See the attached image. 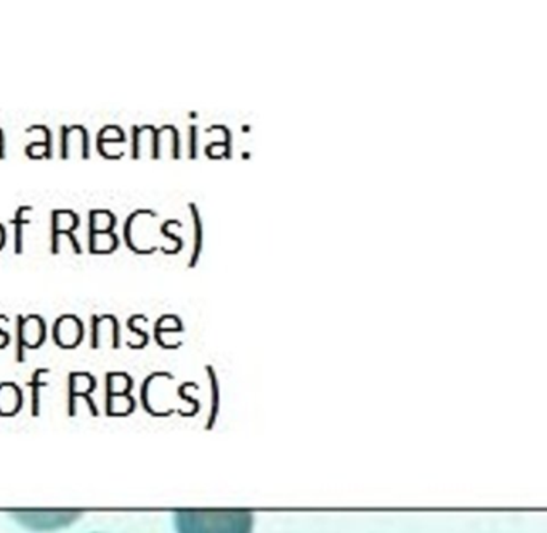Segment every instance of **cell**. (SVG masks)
<instances>
[{"mask_svg": "<svg viewBox=\"0 0 547 533\" xmlns=\"http://www.w3.org/2000/svg\"><path fill=\"white\" fill-rule=\"evenodd\" d=\"M114 141V143H126V135L122 129L118 126H106L100 131L99 141Z\"/></svg>", "mask_w": 547, "mask_h": 533, "instance_id": "7c38bea8", "label": "cell"}, {"mask_svg": "<svg viewBox=\"0 0 547 533\" xmlns=\"http://www.w3.org/2000/svg\"><path fill=\"white\" fill-rule=\"evenodd\" d=\"M5 245V228L4 225L0 224V249Z\"/></svg>", "mask_w": 547, "mask_h": 533, "instance_id": "e0dca14e", "label": "cell"}, {"mask_svg": "<svg viewBox=\"0 0 547 533\" xmlns=\"http://www.w3.org/2000/svg\"><path fill=\"white\" fill-rule=\"evenodd\" d=\"M5 156V151H4V132H2V129H0V160Z\"/></svg>", "mask_w": 547, "mask_h": 533, "instance_id": "ac0fdd59", "label": "cell"}, {"mask_svg": "<svg viewBox=\"0 0 547 533\" xmlns=\"http://www.w3.org/2000/svg\"><path fill=\"white\" fill-rule=\"evenodd\" d=\"M20 328H18V339H20V360H22V345L28 347H37L43 344V336H45V325L43 318L39 316H28V318H18Z\"/></svg>", "mask_w": 547, "mask_h": 533, "instance_id": "5b68a950", "label": "cell"}, {"mask_svg": "<svg viewBox=\"0 0 547 533\" xmlns=\"http://www.w3.org/2000/svg\"><path fill=\"white\" fill-rule=\"evenodd\" d=\"M26 132L39 133V135H41V139H39V141H43V143H47L49 147H52V133H50L49 127L31 126L26 129Z\"/></svg>", "mask_w": 547, "mask_h": 533, "instance_id": "9a60e30c", "label": "cell"}, {"mask_svg": "<svg viewBox=\"0 0 547 533\" xmlns=\"http://www.w3.org/2000/svg\"><path fill=\"white\" fill-rule=\"evenodd\" d=\"M118 245V237L112 232H91V253H112Z\"/></svg>", "mask_w": 547, "mask_h": 533, "instance_id": "9c48e42d", "label": "cell"}, {"mask_svg": "<svg viewBox=\"0 0 547 533\" xmlns=\"http://www.w3.org/2000/svg\"><path fill=\"white\" fill-rule=\"evenodd\" d=\"M56 344L62 347H74L82 339V323L74 315H64L55 323L53 328Z\"/></svg>", "mask_w": 547, "mask_h": 533, "instance_id": "277c9868", "label": "cell"}, {"mask_svg": "<svg viewBox=\"0 0 547 533\" xmlns=\"http://www.w3.org/2000/svg\"><path fill=\"white\" fill-rule=\"evenodd\" d=\"M33 211L31 206H20L14 212V249L16 253H22L23 249V228L29 224L28 212Z\"/></svg>", "mask_w": 547, "mask_h": 533, "instance_id": "8fae6325", "label": "cell"}, {"mask_svg": "<svg viewBox=\"0 0 547 533\" xmlns=\"http://www.w3.org/2000/svg\"><path fill=\"white\" fill-rule=\"evenodd\" d=\"M191 216H193V222H195V237H197V246H195V257H193V264H195V260H197V254H199V249H201V241H203V222H201V216H199V211H197V204L190 203Z\"/></svg>", "mask_w": 547, "mask_h": 533, "instance_id": "5bb4252c", "label": "cell"}, {"mask_svg": "<svg viewBox=\"0 0 547 533\" xmlns=\"http://www.w3.org/2000/svg\"><path fill=\"white\" fill-rule=\"evenodd\" d=\"M190 133H191L190 156H191V158H195V156H197V127L191 126Z\"/></svg>", "mask_w": 547, "mask_h": 533, "instance_id": "2e32d148", "label": "cell"}, {"mask_svg": "<svg viewBox=\"0 0 547 533\" xmlns=\"http://www.w3.org/2000/svg\"><path fill=\"white\" fill-rule=\"evenodd\" d=\"M180 156V137L174 126L156 129V160L178 158Z\"/></svg>", "mask_w": 547, "mask_h": 533, "instance_id": "8992f818", "label": "cell"}, {"mask_svg": "<svg viewBox=\"0 0 547 533\" xmlns=\"http://www.w3.org/2000/svg\"><path fill=\"white\" fill-rule=\"evenodd\" d=\"M52 227L55 233H72L79 227V216L71 209H56L52 214Z\"/></svg>", "mask_w": 547, "mask_h": 533, "instance_id": "ba28073f", "label": "cell"}, {"mask_svg": "<svg viewBox=\"0 0 547 533\" xmlns=\"http://www.w3.org/2000/svg\"><path fill=\"white\" fill-rule=\"evenodd\" d=\"M251 512H176L178 533H251Z\"/></svg>", "mask_w": 547, "mask_h": 533, "instance_id": "6da1fadb", "label": "cell"}, {"mask_svg": "<svg viewBox=\"0 0 547 533\" xmlns=\"http://www.w3.org/2000/svg\"><path fill=\"white\" fill-rule=\"evenodd\" d=\"M26 155L31 160H45V158L52 156V147H49L43 141H33V143H29L28 147H26Z\"/></svg>", "mask_w": 547, "mask_h": 533, "instance_id": "4fadbf2b", "label": "cell"}, {"mask_svg": "<svg viewBox=\"0 0 547 533\" xmlns=\"http://www.w3.org/2000/svg\"><path fill=\"white\" fill-rule=\"evenodd\" d=\"M118 322L114 316H93V347H100L103 343H110L112 347L118 345Z\"/></svg>", "mask_w": 547, "mask_h": 533, "instance_id": "52a82bcc", "label": "cell"}, {"mask_svg": "<svg viewBox=\"0 0 547 533\" xmlns=\"http://www.w3.org/2000/svg\"><path fill=\"white\" fill-rule=\"evenodd\" d=\"M132 158L156 160V127L135 126L132 129Z\"/></svg>", "mask_w": 547, "mask_h": 533, "instance_id": "3957f363", "label": "cell"}, {"mask_svg": "<svg viewBox=\"0 0 547 533\" xmlns=\"http://www.w3.org/2000/svg\"><path fill=\"white\" fill-rule=\"evenodd\" d=\"M91 156L89 133L82 126L62 127V158L87 160Z\"/></svg>", "mask_w": 547, "mask_h": 533, "instance_id": "7a4b0ae2", "label": "cell"}, {"mask_svg": "<svg viewBox=\"0 0 547 533\" xmlns=\"http://www.w3.org/2000/svg\"><path fill=\"white\" fill-rule=\"evenodd\" d=\"M116 225V218L108 209H93L91 211V232H112Z\"/></svg>", "mask_w": 547, "mask_h": 533, "instance_id": "30bf717a", "label": "cell"}]
</instances>
